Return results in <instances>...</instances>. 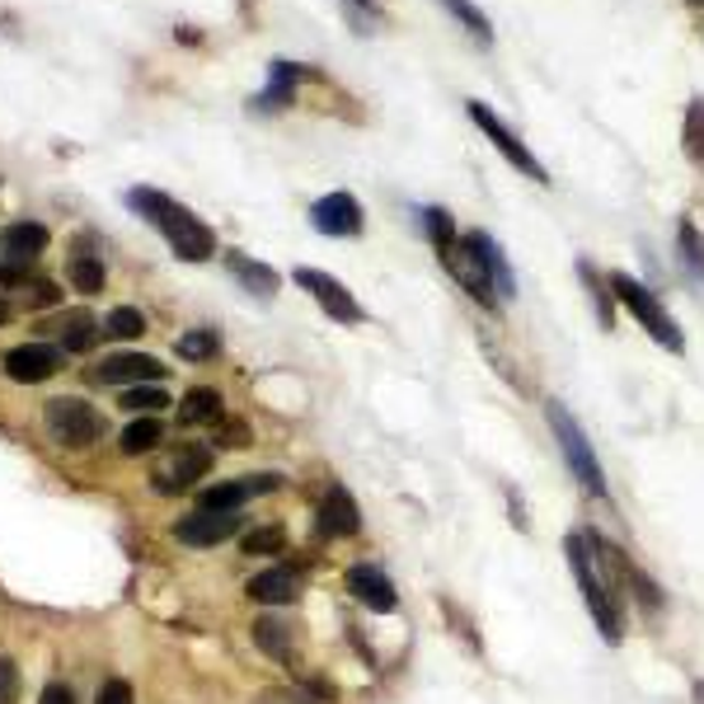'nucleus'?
<instances>
[{
  "mask_svg": "<svg viewBox=\"0 0 704 704\" xmlns=\"http://www.w3.org/2000/svg\"><path fill=\"white\" fill-rule=\"evenodd\" d=\"M127 207L151 221V226H156L164 239H170V249L183 258V264H207V258L216 254L212 226H202V221H198L189 207H179L170 193H160V189H132V193H127Z\"/></svg>",
  "mask_w": 704,
  "mask_h": 704,
  "instance_id": "obj_1",
  "label": "nucleus"
},
{
  "mask_svg": "<svg viewBox=\"0 0 704 704\" xmlns=\"http://www.w3.org/2000/svg\"><path fill=\"white\" fill-rule=\"evenodd\" d=\"M568 564H573V578H578V587H583V601L591 610V620H597L601 639L606 643H620L625 639L620 606L610 601V591H606V578H601V568H597V554H591V545H587V531H573L568 535Z\"/></svg>",
  "mask_w": 704,
  "mask_h": 704,
  "instance_id": "obj_2",
  "label": "nucleus"
},
{
  "mask_svg": "<svg viewBox=\"0 0 704 704\" xmlns=\"http://www.w3.org/2000/svg\"><path fill=\"white\" fill-rule=\"evenodd\" d=\"M606 277H610V291H616V301L648 329V339L662 343L666 352H685V333L676 329V320L662 310V301L639 282V277H629V273H606Z\"/></svg>",
  "mask_w": 704,
  "mask_h": 704,
  "instance_id": "obj_3",
  "label": "nucleus"
},
{
  "mask_svg": "<svg viewBox=\"0 0 704 704\" xmlns=\"http://www.w3.org/2000/svg\"><path fill=\"white\" fill-rule=\"evenodd\" d=\"M545 418H550L554 441H559V451H564V460H568V470L578 474V484H583L591 498H606V474H601V466H597V451L587 447L578 418H573L564 404H554V399L545 404Z\"/></svg>",
  "mask_w": 704,
  "mask_h": 704,
  "instance_id": "obj_4",
  "label": "nucleus"
},
{
  "mask_svg": "<svg viewBox=\"0 0 704 704\" xmlns=\"http://www.w3.org/2000/svg\"><path fill=\"white\" fill-rule=\"evenodd\" d=\"M47 433L62 441V447H95V441L104 437V414L95 409V404H85L76 395H62V399H47Z\"/></svg>",
  "mask_w": 704,
  "mask_h": 704,
  "instance_id": "obj_5",
  "label": "nucleus"
},
{
  "mask_svg": "<svg viewBox=\"0 0 704 704\" xmlns=\"http://www.w3.org/2000/svg\"><path fill=\"white\" fill-rule=\"evenodd\" d=\"M466 114H470V122L479 127V132H484V137H489V141L498 146V156H503V160L512 164L516 174H526L531 183H550V170H545V164H541V160H535V156L526 151V141H522V137H516V132H508V122L498 118L489 104L470 99V104H466Z\"/></svg>",
  "mask_w": 704,
  "mask_h": 704,
  "instance_id": "obj_6",
  "label": "nucleus"
},
{
  "mask_svg": "<svg viewBox=\"0 0 704 704\" xmlns=\"http://www.w3.org/2000/svg\"><path fill=\"white\" fill-rule=\"evenodd\" d=\"M291 282L306 287L314 301H320V310L329 314V320H339V324H358V320H362V306L352 301V291L339 282V277H329V273H320V268H296Z\"/></svg>",
  "mask_w": 704,
  "mask_h": 704,
  "instance_id": "obj_7",
  "label": "nucleus"
},
{
  "mask_svg": "<svg viewBox=\"0 0 704 704\" xmlns=\"http://www.w3.org/2000/svg\"><path fill=\"white\" fill-rule=\"evenodd\" d=\"M239 526H245V522H239V512L198 508V512H189V516H179V522H174V541L189 545V550H212L221 541H231Z\"/></svg>",
  "mask_w": 704,
  "mask_h": 704,
  "instance_id": "obj_8",
  "label": "nucleus"
},
{
  "mask_svg": "<svg viewBox=\"0 0 704 704\" xmlns=\"http://www.w3.org/2000/svg\"><path fill=\"white\" fill-rule=\"evenodd\" d=\"M310 226L320 231V235H329V239H352V235H362V226H366L362 202L352 198V193H324V198L310 207Z\"/></svg>",
  "mask_w": 704,
  "mask_h": 704,
  "instance_id": "obj_9",
  "label": "nucleus"
},
{
  "mask_svg": "<svg viewBox=\"0 0 704 704\" xmlns=\"http://www.w3.org/2000/svg\"><path fill=\"white\" fill-rule=\"evenodd\" d=\"M89 385H160L164 381V362L146 358V352H114V358H104L95 372L85 376Z\"/></svg>",
  "mask_w": 704,
  "mask_h": 704,
  "instance_id": "obj_10",
  "label": "nucleus"
},
{
  "mask_svg": "<svg viewBox=\"0 0 704 704\" xmlns=\"http://www.w3.org/2000/svg\"><path fill=\"white\" fill-rule=\"evenodd\" d=\"M207 470H212V447H207V441H183V447L156 470V489L160 493H183L189 484H198Z\"/></svg>",
  "mask_w": 704,
  "mask_h": 704,
  "instance_id": "obj_11",
  "label": "nucleus"
},
{
  "mask_svg": "<svg viewBox=\"0 0 704 704\" xmlns=\"http://www.w3.org/2000/svg\"><path fill=\"white\" fill-rule=\"evenodd\" d=\"M57 372H62V348H52V343H20L6 352V376L20 385L52 381Z\"/></svg>",
  "mask_w": 704,
  "mask_h": 704,
  "instance_id": "obj_12",
  "label": "nucleus"
},
{
  "mask_svg": "<svg viewBox=\"0 0 704 704\" xmlns=\"http://www.w3.org/2000/svg\"><path fill=\"white\" fill-rule=\"evenodd\" d=\"M441 264L451 268V277L460 287H466L470 296L484 310H503V301H498V291H493V282H489V273H484V264H479V254L466 245V239H456V249H447L441 254Z\"/></svg>",
  "mask_w": 704,
  "mask_h": 704,
  "instance_id": "obj_13",
  "label": "nucleus"
},
{
  "mask_svg": "<svg viewBox=\"0 0 704 704\" xmlns=\"http://www.w3.org/2000/svg\"><path fill=\"white\" fill-rule=\"evenodd\" d=\"M282 489L277 474H254V479H226V484H212L198 493V508H212V512H239L245 503H254L258 493H273Z\"/></svg>",
  "mask_w": 704,
  "mask_h": 704,
  "instance_id": "obj_14",
  "label": "nucleus"
},
{
  "mask_svg": "<svg viewBox=\"0 0 704 704\" xmlns=\"http://www.w3.org/2000/svg\"><path fill=\"white\" fill-rule=\"evenodd\" d=\"M314 531H320L324 541H352V535L362 531V512H358V503H352V493L343 484H333L324 493L320 516H314Z\"/></svg>",
  "mask_w": 704,
  "mask_h": 704,
  "instance_id": "obj_15",
  "label": "nucleus"
},
{
  "mask_svg": "<svg viewBox=\"0 0 704 704\" xmlns=\"http://www.w3.org/2000/svg\"><path fill=\"white\" fill-rule=\"evenodd\" d=\"M348 591L358 597L366 610H376V616H391L395 610V583L385 578V573L376 568V564H352L348 568Z\"/></svg>",
  "mask_w": 704,
  "mask_h": 704,
  "instance_id": "obj_16",
  "label": "nucleus"
},
{
  "mask_svg": "<svg viewBox=\"0 0 704 704\" xmlns=\"http://www.w3.org/2000/svg\"><path fill=\"white\" fill-rule=\"evenodd\" d=\"M466 245L479 254V264H484V273H489V282H493V291H498V301H512V291H516V277H512V268H508V254L498 249V239L489 235V231H470L466 235Z\"/></svg>",
  "mask_w": 704,
  "mask_h": 704,
  "instance_id": "obj_17",
  "label": "nucleus"
},
{
  "mask_svg": "<svg viewBox=\"0 0 704 704\" xmlns=\"http://www.w3.org/2000/svg\"><path fill=\"white\" fill-rule=\"evenodd\" d=\"M43 249H47V226H39V221H14L0 235V264H33Z\"/></svg>",
  "mask_w": 704,
  "mask_h": 704,
  "instance_id": "obj_18",
  "label": "nucleus"
},
{
  "mask_svg": "<svg viewBox=\"0 0 704 704\" xmlns=\"http://www.w3.org/2000/svg\"><path fill=\"white\" fill-rule=\"evenodd\" d=\"M249 597L258 606H291L296 597H301V573L296 568H268L258 573V578H249Z\"/></svg>",
  "mask_w": 704,
  "mask_h": 704,
  "instance_id": "obj_19",
  "label": "nucleus"
},
{
  "mask_svg": "<svg viewBox=\"0 0 704 704\" xmlns=\"http://www.w3.org/2000/svg\"><path fill=\"white\" fill-rule=\"evenodd\" d=\"M226 268L239 277V287L258 296V301H273V296H277V287H282V277H277L268 264H258V258L239 254V249H231V254H226Z\"/></svg>",
  "mask_w": 704,
  "mask_h": 704,
  "instance_id": "obj_20",
  "label": "nucleus"
},
{
  "mask_svg": "<svg viewBox=\"0 0 704 704\" xmlns=\"http://www.w3.org/2000/svg\"><path fill=\"white\" fill-rule=\"evenodd\" d=\"M310 71L306 66H291V62H273L268 66V89L254 99V108H282V104H291V95H296V81H306Z\"/></svg>",
  "mask_w": 704,
  "mask_h": 704,
  "instance_id": "obj_21",
  "label": "nucleus"
},
{
  "mask_svg": "<svg viewBox=\"0 0 704 704\" xmlns=\"http://www.w3.org/2000/svg\"><path fill=\"white\" fill-rule=\"evenodd\" d=\"M104 339V324L89 310H66L62 320V352H89Z\"/></svg>",
  "mask_w": 704,
  "mask_h": 704,
  "instance_id": "obj_22",
  "label": "nucleus"
},
{
  "mask_svg": "<svg viewBox=\"0 0 704 704\" xmlns=\"http://www.w3.org/2000/svg\"><path fill=\"white\" fill-rule=\"evenodd\" d=\"M221 418V395L212 385H193L179 404V428H202V423H216Z\"/></svg>",
  "mask_w": 704,
  "mask_h": 704,
  "instance_id": "obj_23",
  "label": "nucleus"
},
{
  "mask_svg": "<svg viewBox=\"0 0 704 704\" xmlns=\"http://www.w3.org/2000/svg\"><path fill=\"white\" fill-rule=\"evenodd\" d=\"M160 437H164V423H160L156 414H137V418L122 428L118 447H122V456H146V451L160 447Z\"/></svg>",
  "mask_w": 704,
  "mask_h": 704,
  "instance_id": "obj_24",
  "label": "nucleus"
},
{
  "mask_svg": "<svg viewBox=\"0 0 704 704\" xmlns=\"http://www.w3.org/2000/svg\"><path fill=\"white\" fill-rule=\"evenodd\" d=\"M578 277H583V291L591 296V301H597V320H601V329H610L616 324V291H610V277L606 273H597L587 264V258H578Z\"/></svg>",
  "mask_w": 704,
  "mask_h": 704,
  "instance_id": "obj_25",
  "label": "nucleus"
},
{
  "mask_svg": "<svg viewBox=\"0 0 704 704\" xmlns=\"http://www.w3.org/2000/svg\"><path fill=\"white\" fill-rule=\"evenodd\" d=\"M254 643L264 648L268 658H277V662H291L296 658V643H291V629L282 625V620H273V616H264V620H254Z\"/></svg>",
  "mask_w": 704,
  "mask_h": 704,
  "instance_id": "obj_26",
  "label": "nucleus"
},
{
  "mask_svg": "<svg viewBox=\"0 0 704 704\" xmlns=\"http://www.w3.org/2000/svg\"><path fill=\"white\" fill-rule=\"evenodd\" d=\"M676 254H681L685 273H691L695 282H704V235H700V226H695L691 216L676 221Z\"/></svg>",
  "mask_w": 704,
  "mask_h": 704,
  "instance_id": "obj_27",
  "label": "nucleus"
},
{
  "mask_svg": "<svg viewBox=\"0 0 704 704\" xmlns=\"http://www.w3.org/2000/svg\"><path fill=\"white\" fill-rule=\"evenodd\" d=\"M681 151L685 160L695 164L704 174V99H691L685 104V122H681Z\"/></svg>",
  "mask_w": 704,
  "mask_h": 704,
  "instance_id": "obj_28",
  "label": "nucleus"
},
{
  "mask_svg": "<svg viewBox=\"0 0 704 704\" xmlns=\"http://www.w3.org/2000/svg\"><path fill=\"white\" fill-rule=\"evenodd\" d=\"M66 277H71V282H76V291H85V296L104 291V282H108V273H104V258H95L89 249H76V254H71V264H66Z\"/></svg>",
  "mask_w": 704,
  "mask_h": 704,
  "instance_id": "obj_29",
  "label": "nucleus"
},
{
  "mask_svg": "<svg viewBox=\"0 0 704 704\" xmlns=\"http://www.w3.org/2000/svg\"><path fill=\"white\" fill-rule=\"evenodd\" d=\"M441 6L451 10V20H456L460 29H466V33H474V39L484 43V47H493V24H489V14L479 10L474 0H441Z\"/></svg>",
  "mask_w": 704,
  "mask_h": 704,
  "instance_id": "obj_30",
  "label": "nucleus"
},
{
  "mask_svg": "<svg viewBox=\"0 0 704 704\" xmlns=\"http://www.w3.org/2000/svg\"><path fill=\"white\" fill-rule=\"evenodd\" d=\"M146 333V314L132 310V306H118V310H108L104 314V339H118V343H132Z\"/></svg>",
  "mask_w": 704,
  "mask_h": 704,
  "instance_id": "obj_31",
  "label": "nucleus"
},
{
  "mask_svg": "<svg viewBox=\"0 0 704 704\" xmlns=\"http://www.w3.org/2000/svg\"><path fill=\"white\" fill-rule=\"evenodd\" d=\"M174 352L183 362H212L221 352V333L216 329H193V333H183V339L174 343Z\"/></svg>",
  "mask_w": 704,
  "mask_h": 704,
  "instance_id": "obj_32",
  "label": "nucleus"
},
{
  "mask_svg": "<svg viewBox=\"0 0 704 704\" xmlns=\"http://www.w3.org/2000/svg\"><path fill=\"white\" fill-rule=\"evenodd\" d=\"M418 216H423V231H428V245H433L437 254L456 249V221H451V212H441V207H423Z\"/></svg>",
  "mask_w": 704,
  "mask_h": 704,
  "instance_id": "obj_33",
  "label": "nucleus"
},
{
  "mask_svg": "<svg viewBox=\"0 0 704 704\" xmlns=\"http://www.w3.org/2000/svg\"><path fill=\"white\" fill-rule=\"evenodd\" d=\"M164 404H170V395L160 391V385H132V391H122V409L127 414H160Z\"/></svg>",
  "mask_w": 704,
  "mask_h": 704,
  "instance_id": "obj_34",
  "label": "nucleus"
},
{
  "mask_svg": "<svg viewBox=\"0 0 704 704\" xmlns=\"http://www.w3.org/2000/svg\"><path fill=\"white\" fill-rule=\"evenodd\" d=\"M282 545H287L282 526H258V531L245 535V550H249V554H277Z\"/></svg>",
  "mask_w": 704,
  "mask_h": 704,
  "instance_id": "obj_35",
  "label": "nucleus"
},
{
  "mask_svg": "<svg viewBox=\"0 0 704 704\" xmlns=\"http://www.w3.org/2000/svg\"><path fill=\"white\" fill-rule=\"evenodd\" d=\"M20 700V666H14V658L0 653V704H14Z\"/></svg>",
  "mask_w": 704,
  "mask_h": 704,
  "instance_id": "obj_36",
  "label": "nucleus"
},
{
  "mask_svg": "<svg viewBox=\"0 0 704 704\" xmlns=\"http://www.w3.org/2000/svg\"><path fill=\"white\" fill-rule=\"evenodd\" d=\"M99 704H132V685H127V681H104Z\"/></svg>",
  "mask_w": 704,
  "mask_h": 704,
  "instance_id": "obj_37",
  "label": "nucleus"
},
{
  "mask_svg": "<svg viewBox=\"0 0 704 704\" xmlns=\"http://www.w3.org/2000/svg\"><path fill=\"white\" fill-rule=\"evenodd\" d=\"M39 704H76V691H71L66 681H52L47 691H43V700Z\"/></svg>",
  "mask_w": 704,
  "mask_h": 704,
  "instance_id": "obj_38",
  "label": "nucleus"
},
{
  "mask_svg": "<svg viewBox=\"0 0 704 704\" xmlns=\"http://www.w3.org/2000/svg\"><path fill=\"white\" fill-rule=\"evenodd\" d=\"M258 704H310V700H301L296 691H268V695L258 700Z\"/></svg>",
  "mask_w": 704,
  "mask_h": 704,
  "instance_id": "obj_39",
  "label": "nucleus"
},
{
  "mask_svg": "<svg viewBox=\"0 0 704 704\" xmlns=\"http://www.w3.org/2000/svg\"><path fill=\"white\" fill-rule=\"evenodd\" d=\"M348 6H352V10H366V14H381L376 0H348Z\"/></svg>",
  "mask_w": 704,
  "mask_h": 704,
  "instance_id": "obj_40",
  "label": "nucleus"
},
{
  "mask_svg": "<svg viewBox=\"0 0 704 704\" xmlns=\"http://www.w3.org/2000/svg\"><path fill=\"white\" fill-rule=\"evenodd\" d=\"M10 320H14V306L6 301V296H0V324H10Z\"/></svg>",
  "mask_w": 704,
  "mask_h": 704,
  "instance_id": "obj_41",
  "label": "nucleus"
},
{
  "mask_svg": "<svg viewBox=\"0 0 704 704\" xmlns=\"http://www.w3.org/2000/svg\"><path fill=\"white\" fill-rule=\"evenodd\" d=\"M695 704H704V681H695Z\"/></svg>",
  "mask_w": 704,
  "mask_h": 704,
  "instance_id": "obj_42",
  "label": "nucleus"
},
{
  "mask_svg": "<svg viewBox=\"0 0 704 704\" xmlns=\"http://www.w3.org/2000/svg\"><path fill=\"white\" fill-rule=\"evenodd\" d=\"M685 6H691V10H704V0H685Z\"/></svg>",
  "mask_w": 704,
  "mask_h": 704,
  "instance_id": "obj_43",
  "label": "nucleus"
}]
</instances>
